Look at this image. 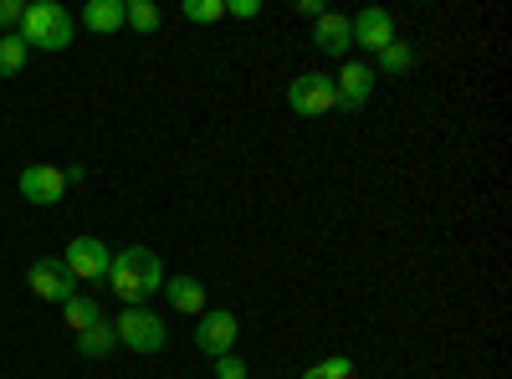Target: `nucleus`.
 I'll return each instance as SVG.
<instances>
[{"label":"nucleus","instance_id":"nucleus-20","mask_svg":"<svg viewBox=\"0 0 512 379\" xmlns=\"http://www.w3.org/2000/svg\"><path fill=\"white\" fill-rule=\"evenodd\" d=\"M410 67H415V52H410V47H405V41L395 36V41H390V47H384V52H379V72H410Z\"/></svg>","mask_w":512,"mask_h":379},{"label":"nucleus","instance_id":"nucleus-5","mask_svg":"<svg viewBox=\"0 0 512 379\" xmlns=\"http://www.w3.org/2000/svg\"><path fill=\"white\" fill-rule=\"evenodd\" d=\"M287 108H292V113H303V118H323V113H333V77H323V72L292 77V82H287Z\"/></svg>","mask_w":512,"mask_h":379},{"label":"nucleus","instance_id":"nucleus-18","mask_svg":"<svg viewBox=\"0 0 512 379\" xmlns=\"http://www.w3.org/2000/svg\"><path fill=\"white\" fill-rule=\"evenodd\" d=\"M359 374V364L349 359V354H333V359H323V364H313L303 379H354Z\"/></svg>","mask_w":512,"mask_h":379},{"label":"nucleus","instance_id":"nucleus-15","mask_svg":"<svg viewBox=\"0 0 512 379\" xmlns=\"http://www.w3.org/2000/svg\"><path fill=\"white\" fill-rule=\"evenodd\" d=\"M62 313H67V328H72V333H82V328H93V323L103 318V308H98L93 298H77V292H72V298L62 303Z\"/></svg>","mask_w":512,"mask_h":379},{"label":"nucleus","instance_id":"nucleus-3","mask_svg":"<svg viewBox=\"0 0 512 379\" xmlns=\"http://www.w3.org/2000/svg\"><path fill=\"white\" fill-rule=\"evenodd\" d=\"M113 333H118V344H128L134 354H159L169 344V328H164V318L154 308H123Z\"/></svg>","mask_w":512,"mask_h":379},{"label":"nucleus","instance_id":"nucleus-22","mask_svg":"<svg viewBox=\"0 0 512 379\" xmlns=\"http://www.w3.org/2000/svg\"><path fill=\"white\" fill-rule=\"evenodd\" d=\"M216 379H246V364H241L236 354H221V359H216Z\"/></svg>","mask_w":512,"mask_h":379},{"label":"nucleus","instance_id":"nucleus-4","mask_svg":"<svg viewBox=\"0 0 512 379\" xmlns=\"http://www.w3.org/2000/svg\"><path fill=\"white\" fill-rule=\"evenodd\" d=\"M62 267L72 272V282H108L113 246L98 241V236H72L67 251H62Z\"/></svg>","mask_w":512,"mask_h":379},{"label":"nucleus","instance_id":"nucleus-11","mask_svg":"<svg viewBox=\"0 0 512 379\" xmlns=\"http://www.w3.org/2000/svg\"><path fill=\"white\" fill-rule=\"evenodd\" d=\"M313 47H318L323 57H349V47H354V26H349V16L323 11L318 26H313Z\"/></svg>","mask_w":512,"mask_h":379},{"label":"nucleus","instance_id":"nucleus-8","mask_svg":"<svg viewBox=\"0 0 512 379\" xmlns=\"http://www.w3.org/2000/svg\"><path fill=\"white\" fill-rule=\"evenodd\" d=\"M16 190H21V200H31V205H57V200L67 195V175L57 170V164H26L21 180H16Z\"/></svg>","mask_w":512,"mask_h":379},{"label":"nucleus","instance_id":"nucleus-19","mask_svg":"<svg viewBox=\"0 0 512 379\" xmlns=\"http://www.w3.org/2000/svg\"><path fill=\"white\" fill-rule=\"evenodd\" d=\"M180 16L195 21V26H210V21H221V16H226V0H185Z\"/></svg>","mask_w":512,"mask_h":379},{"label":"nucleus","instance_id":"nucleus-10","mask_svg":"<svg viewBox=\"0 0 512 379\" xmlns=\"http://www.w3.org/2000/svg\"><path fill=\"white\" fill-rule=\"evenodd\" d=\"M349 26H354V41H359L364 52H384L395 41V16L384 11V6H369V11L349 16Z\"/></svg>","mask_w":512,"mask_h":379},{"label":"nucleus","instance_id":"nucleus-12","mask_svg":"<svg viewBox=\"0 0 512 379\" xmlns=\"http://www.w3.org/2000/svg\"><path fill=\"white\" fill-rule=\"evenodd\" d=\"M164 298H169V308H175V313L200 318V313H205V282H195V277H175V282H164Z\"/></svg>","mask_w":512,"mask_h":379},{"label":"nucleus","instance_id":"nucleus-9","mask_svg":"<svg viewBox=\"0 0 512 379\" xmlns=\"http://www.w3.org/2000/svg\"><path fill=\"white\" fill-rule=\"evenodd\" d=\"M31 292L41 303H67L72 298V272L62 267V257H47V262H31Z\"/></svg>","mask_w":512,"mask_h":379},{"label":"nucleus","instance_id":"nucleus-13","mask_svg":"<svg viewBox=\"0 0 512 379\" xmlns=\"http://www.w3.org/2000/svg\"><path fill=\"white\" fill-rule=\"evenodd\" d=\"M82 26L98 31V36H113L123 26V0H88V6H82Z\"/></svg>","mask_w":512,"mask_h":379},{"label":"nucleus","instance_id":"nucleus-16","mask_svg":"<svg viewBox=\"0 0 512 379\" xmlns=\"http://www.w3.org/2000/svg\"><path fill=\"white\" fill-rule=\"evenodd\" d=\"M26 41L16 36V31H6V36H0V77H16L21 67H26Z\"/></svg>","mask_w":512,"mask_h":379},{"label":"nucleus","instance_id":"nucleus-7","mask_svg":"<svg viewBox=\"0 0 512 379\" xmlns=\"http://www.w3.org/2000/svg\"><path fill=\"white\" fill-rule=\"evenodd\" d=\"M374 93V67L364 62H344V72L333 77V108L338 113H359Z\"/></svg>","mask_w":512,"mask_h":379},{"label":"nucleus","instance_id":"nucleus-17","mask_svg":"<svg viewBox=\"0 0 512 379\" xmlns=\"http://www.w3.org/2000/svg\"><path fill=\"white\" fill-rule=\"evenodd\" d=\"M159 6H154V0H128V6H123V26H134V31H159Z\"/></svg>","mask_w":512,"mask_h":379},{"label":"nucleus","instance_id":"nucleus-1","mask_svg":"<svg viewBox=\"0 0 512 379\" xmlns=\"http://www.w3.org/2000/svg\"><path fill=\"white\" fill-rule=\"evenodd\" d=\"M108 282H113V292L128 303V308H149L154 303V292H164V267H159V257L149 246H123V251H113V267H108Z\"/></svg>","mask_w":512,"mask_h":379},{"label":"nucleus","instance_id":"nucleus-6","mask_svg":"<svg viewBox=\"0 0 512 379\" xmlns=\"http://www.w3.org/2000/svg\"><path fill=\"white\" fill-rule=\"evenodd\" d=\"M236 333H241L236 313H226V308L200 313V318H195V349H205L210 359H221V354H231V349H236Z\"/></svg>","mask_w":512,"mask_h":379},{"label":"nucleus","instance_id":"nucleus-21","mask_svg":"<svg viewBox=\"0 0 512 379\" xmlns=\"http://www.w3.org/2000/svg\"><path fill=\"white\" fill-rule=\"evenodd\" d=\"M226 16L251 21V16H262V0H226Z\"/></svg>","mask_w":512,"mask_h":379},{"label":"nucleus","instance_id":"nucleus-14","mask_svg":"<svg viewBox=\"0 0 512 379\" xmlns=\"http://www.w3.org/2000/svg\"><path fill=\"white\" fill-rule=\"evenodd\" d=\"M113 344H118V333H113L108 318H98L93 328L77 333V354H82V359H103V354H113Z\"/></svg>","mask_w":512,"mask_h":379},{"label":"nucleus","instance_id":"nucleus-2","mask_svg":"<svg viewBox=\"0 0 512 379\" xmlns=\"http://www.w3.org/2000/svg\"><path fill=\"white\" fill-rule=\"evenodd\" d=\"M16 36L26 47H41V52H67L72 47V11L57 6V0H36V6H26Z\"/></svg>","mask_w":512,"mask_h":379},{"label":"nucleus","instance_id":"nucleus-23","mask_svg":"<svg viewBox=\"0 0 512 379\" xmlns=\"http://www.w3.org/2000/svg\"><path fill=\"white\" fill-rule=\"evenodd\" d=\"M26 16V6H21V0H0V26H16Z\"/></svg>","mask_w":512,"mask_h":379}]
</instances>
